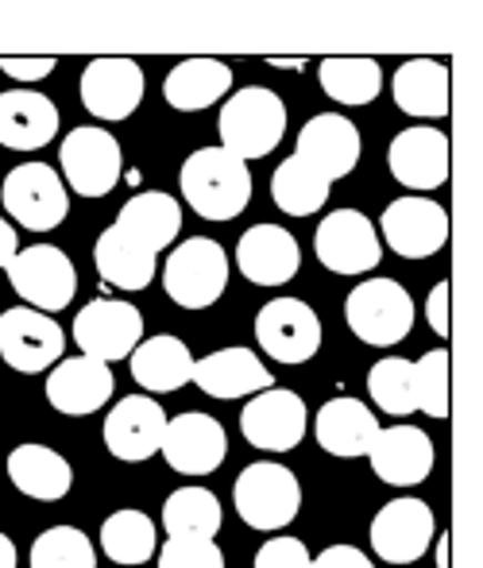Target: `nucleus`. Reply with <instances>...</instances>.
Here are the masks:
<instances>
[{
	"label": "nucleus",
	"instance_id": "obj_37",
	"mask_svg": "<svg viewBox=\"0 0 483 568\" xmlns=\"http://www.w3.org/2000/svg\"><path fill=\"white\" fill-rule=\"evenodd\" d=\"M368 395H372V403L380 406L383 414H394V418L417 414L414 364L399 356H383L380 364H372V372H368Z\"/></svg>",
	"mask_w": 483,
	"mask_h": 568
},
{
	"label": "nucleus",
	"instance_id": "obj_7",
	"mask_svg": "<svg viewBox=\"0 0 483 568\" xmlns=\"http://www.w3.org/2000/svg\"><path fill=\"white\" fill-rule=\"evenodd\" d=\"M8 283L12 291L28 302L39 314H59L70 306V298L78 294V267L70 263V255L54 244H36L16 252V260L8 263Z\"/></svg>",
	"mask_w": 483,
	"mask_h": 568
},
{
	"label": "nucleus",
	"instance_id": "obj_17",
	"mask_svg": "<svg viewBox=\"0 0 483 568\" xmlns=\"http://www.w3.org/2000/svg\"><path fill=\"white\" fill-rule=\"evenodd\" d=\"M386 166H391L394 182L406 190H437L453 174V151H449V135L437 128H406L391 140L386 151Z\"/></svg>",
	"mask_w": 483,
	"mask_h": 568
},
{
	"label": "nucleus",
	"instance_id": "obj_19",
	"mask_svg": "<svg viewBox=\"0 0 483 568\" xmlns=\"http://www.w3.org/2000/svg\"><path fill=\"white\" fill-rule=\"evenodd\" d=\"M360 128L341 113H318L302 124L298 132L294 155L302 163H310L313 171H321L329 182L349 179L360 163Z\"/></svg>",
	"mask_w": 483,
	"mask_h": 568
},
{
	"label": "nucleus",
	"instance_id": "obj_28",
	"mask_svg": "<svg viewBox=\"0 0 483 568\" xmlns=\"http://www.w3.org/2000/svg\"><path fill=\"white\" fill-rule=\"evenodd\" d=\"M8 479L28 499L59 503L74 487V468L67 456L47 449V445H16L8 453Z\"/></svg>",
	"mask_w": 483,
	"mask_h": 568
},
{
	"label": "nucleus",
	"instance_id": "obj_12",
	"mask_svg": "<svg viewBox=\"0 0 483 568\" xmlns=\"http://www.w3.org/2000/svg\"><path fill=\"white\" fill-rule=\"evenodd\" d=\"M140 341H143V314L132 302L97 298L74 317V344L82 348V356L112 364V359L132 356Z\"/></svg>",
	"mask_w": 483,
	"mask_h": 568
},
{
	"label": "nucleus",
	"instance_id": "obj_13",
	"mask_svg": "<svg viewBox=\"0 0 483 568\" xmlns=\"http://www.w3.org/2000/svg\"><path fill=\"white\" fill-rule=\"evenodd\" d=\"M383 240L402 260H430L449 244V213L430 197H399L380 217Z\"/></svg>",
	"mask_w": 483,
	"mask_h": 568
},
{
	"label": "nucleus",
	"instance_id": "obj_22",
	"mask_svg": "<svg viewBox=\"0 0 483 568\" xmlns=\"http://www.w3.org/2000/svg\"><path fill=\"white\" fill-rule=\"evenodd\" d=\"M368 460H372V471L391 487H414V484H425L433 471V442L425 429L417 426H399L391 429H380L368 449Z\"/></svg>",
	"mask_w": 483,
	"mask_h": 568
},
{
	"label": "nucleus",
	"instance_id": "obj_4",
	"mask_svg": "<svg viewBox=\"0 0 483 568\" xmlns=\"http://www.w3.org/2000/svg\"><path fill=\"white\" fill-rule=\"evenodd\" d=\"M344 322L372 348H394L414 329V298L394 278H368L344 302Z\"/></svg>",
	"mask_w": 483,
	"mask_h": 568
},
{
	"label": "nucleus",
	"instance_id": "obj_27",
	"mask_svg": "<svg viewBox=\"0 0 483 568\" xmlns=\"http://www.w3.org/2000/svg\"><path fill=\"white\" fill-rule=\"evenodd\" d=\"M229 90H232L229 62L209 59V54H193V59H182L179 67L167 74V82H163L167 105L179 109V113H201V109L217 105V101H221Z\"/></svg>",
	"mask_w": 483,
	"mask_h": 568
},
{
	"label": "nucleus",
	"instance_id": "obj_11",
	"mask_svg": "<svg viewBox=\"0 0 483 568\" xmlns=\"http://www.w3.org/2000/svg\"><path fill=\"white\" fill-rule=\"evenodd\" d=\"M313 252L333 275H364L380 267L383 244L380 232L360 210H336L313 232Z\"/></svg>",
	"mask_w": 483,
	"mask_h": 568
},
{
	"label": "nucleus",
	"instance_id": "obj_6",
	"mask_svg": "<svg viewBox=\"0 0 483 568\" xmlns=\"http://www.w3.org/2000/svg\"><path fill=\"white\" fill-rule=\"evenodd\" d=\"M0 202H4L8 217L20 229L31 232H51L67 221L70 194L59 171L47 163H20L8 171L4 186H0Z\"/></svg>",
	"mask_w": 483,
	"mask_h": 568
},
{
	"label": "nucleus",
	"instance_id": "obj_24",
	"mask_svg": "<svg viewBox=\"0 0 483 568\" xmlns=\"http://www.w3.org/2000/svg\"><path fill=\"white\" fill-rule=\"evenodd\" d=\"M209 398H252L260 390L275 387V375L268 372L252 348H221L205 359H193V379Z\"/></svg>",
	"mask_w": 483,
	"mask_h": 568
},
{
	"label": "nucleus",
	"instance_id": "obj_25",
	"mask_svg": "<svg viewBox=\"0 0 483 568\" xmlns=\"http://www.w3.org/2000/svg\"><path fill=\"white\" fill-rule=\"evenodd\" d=\"M375 434H380V418L368 410V403L349 395L329 398L318 410V422H313V437H318L321 449L329 456H344V460L368 456Z\"/></svg>",
	"mask_w": 483,
	"mask_h": 568
},
{
	"label": "nucleus",
	"instance_id": "obj_43",
	"mask_svg": "<svg viewBox=\"0 0 483 568\" xmlns=\"http://www.w3.org/2000/svg\"><path fill=\"white\" fill-rule=\"evenodd\" d=\"M310 568H375L372 557L356 546H329L310 561Z\"/></svg>",
	"mask_w": 483,
	"mask_h": 568
},
{
	"label": "nucleus",
	"instance_id": "obj_31",
	"mask_svg": "<svg viewBox=\"0 0 483 568\" xmlns=\"http://www.w3.org/2000/svg\"><path fill=\"white\" fill-rule=\"evenodd\" d=\"M93 267H97V275L109 286H117V291H143V286H151V278H155L159 263H155V252H148L140 240H132L124 229L112 225L97 240Z\"/></svg>",
	"mask_w": 483,
	"mask_h": 568
},
{
	"label": "nucleus",
	"instance_id": "obj_16",
	"mask_svg": "<svg viewBox=\"0 0 483 568\" xmlns=\"http://www.w3.org/2000/svg\"><path fill=\"white\" fill-rule=\"evenodd\" d=\"M433 510L422 499H391L372 518V549L386 565H414L433 541Z\"/></svg>",
	"mask_w": 483,
	"mask_h": 568
},
{
	"label": "nucleus",
	"instance_id": "obj_23",
	"mask_svg": "<svg viewBox=\"0 0 483 568\" xmlns=\"http://www.w3.org/2000/svg\"><path fill=\"white\" fill-rule=\"evenodd\" d=\"M237 267L255 286H286L302 267V247H298L294 232L279 225H255L240 236Z\"/></svg>",
	"mask_w": 483,
	"mask_h": 568
},
{
	"label": "nucleus",
	"instance_id": "obj_32",
	"mask_svg": "<svg viewBox=\"0 0 483 568\" xmlns=\"http://www.w3.org/2000/svg\"><path fill=\"white\" fill-rule=\"evenodd\" d=\"M117 229H124L132 240H140L148 252H163L179 240L182 229V210L171 194H159V190H143V194L128 197L124 210L117 217Z\"/></svg>",
	"mask_w": 483,
	"mask_h": 568
},
{
	"label": "nucleus",
	"instance_id": "obj_45",
	"mask_svg": "<svg viewBox=\"0 0 483 568\" xmlns=\"http://www.w3.org/2000/svg\"><path fill=\"white\" fill-rule=\"evenodd\" d=\"M16 252H20V240H16V229L8 225L4 217H0V267H8V263L16 260Z\"/></svg>",
	"mask_w": 483,
	"mask_h": 568
},
{
	"label": "nucleus",
	"instance_id": "obj_14",
	"mask_svg": "<svg viewBox=\"0 0 483 568\" xmlns=\"http://www.w3.org/2000/svg\"><path fill=\"white\" fill-rule=\"evenodd\" d=\"M255 341L279 364H305L321 348V322L302 298H271L255 317Z\"/></svg>",
	"mask_w": 483,
	"mask_h": 568
},
{
	"label": "nucleus",
	"instance_id": "obj_9",
	"mask_svg": "<svg viewBox=\"0 0 483 568\" xmlns=\"http://www.w3.org/2000/svg\"><path fill=\"white\" fill-rule=\"evenodd\" d=\"M305 429H310V410H305L302 395L286 387H268L260 395L248 398L240 410V434L248 445L268 453H290L302 445Z\"/></svg>",
	"mask_w": 483,
	"mask_h": 568
},
{
	"label": "nucleus",
	"instance_id": "obj_44",
	"mask_svg": "<svg viewBox=\"0 0 483 568\" xmlns=\"http://www.w3.org/2000/svg\"><path fill=\"white\" fill-rule=\"evenodd\" d=\"M449 294H453V286H449V278H441V283L430 291V302H425V314H430V329L437 333L441 341L449 337Z\"/></svg>",
	"mask_w": 483,
	"mask_h": 568
},
{
	"label": "nucleus",
	"instance_id": "obj_8",
	"mask_svg": "<svg viewBox=\"0 0 483 568\" xmlns=\"http://www.w3.org/2000/svg\"><path fill=\"white\" fill-rule=\"evenodd\" d=\"M62 179L78 197H104L117 190L124 174V155H120L117 135L104 128H74L59 148Z\"/></svg>",
	"mask_w": 483,
	"mask_h": 568
},
{
	"label": "nucleus",
	"instance_id": "obj_3",
	"mask_svg": "<svg viewBox=\"0 0 483 568\" xmlns=\"http://www.w3.org/2000/svg\"><path fill=\"white\" fill-rule=\"evenodd\" d=\"M232 503H237V515L252 530L275 534L286 530L298 518V510H302V484H298V476L283 468V464L260 460V464H248L237 476Z\"/></svg>",
	"mask_w": 483,
	"mask_h": 568
},
{
	"label": "nucleus",
	"instance_id": "obj_15",
	"mask_svg": "<svg viewBox=\"0 0 483 568\" xmlns=\"http://www.w3.org/2000/svg\"><path fill=\"white\" fill-rule=\"evenodd\" d=\"M163 460L171 464L179 476H209L224 464L229 456V434L217 418L201 410H187L179 418H167L163 434Z\"/></svg>",
	"mask_w": 483,
	"mask_h": 568
},
{
	"label": "nucleus",
	"instance_id": "obj_30",
	"mask_svg": "<svg viewBox=\"0 0 483 568\" xmlns=\"http://www.w3.org/2000/svg\"><path fill=\"white\" fill-rule=\"evenodd\" d=\"M449 67L437 59H410L399 67L394 74V105L410 116L422 120H441L449 116V101H453V90H449Z\"/></svg>",
	"mask_w": 483,
	"mask_h": 568
},
{
	"label": "nucleus",
	"instance_id": "obj_42",
	"mask_svg": "<svg viewBox=\"0 0 483 568\" xmlns=\"http://www.w3.org/2000/svg\"><path fill=\"white\" fill-rule=\"evenodd\" d=\"M54 67H59V59H51V54H43V59H20V54H4V59H0V70H4L8 78H16V82H43Z\"/></svg>",
	"mask_w": 483,
	"mask_h": 568
},
{
	"label": "nucleus",
	"instance_id": "obj_40",
	"mask_svg": "<svg viewBox=\"0 0 483 568\" xmlns=\"http://www.w3.org/2000/svg\"><path fill=\"white\" fill-rule=\"evenodd\" d=\"M155 561L159 568H224V554L213 538H167Z\"/></svg>",
	"mask_w": 483,
	"mask_h": 568
},
{
	"label": "nucleus",
	"instance_id": "obj_35",
	"mask_svg": "<svg viewBox=\"0 0 483 568\" xmlns=\"http://www.w3.org/2000/svg\"><path fill=\"white\" fill-rule=\"evenodd\" d=\"M101 549L112 565H143L155 557L159 549V530L143 510H117V515L104 518L101 526Z\"/></svg>",
	"mask_w": 483,
	"mask_h": 568
},
{
	"label": "nucleus",
	"instance_id": "obj_46",
	"mask_svg": "<svg viewBox=\"0 0 483 568\" xmlns=\"http://www.w3.org/2000/svg\"><path fill=\"white\" fill-rule=\"evenodd\" d=\"M0 568H16V546L8 534H0Z\"/></svg>",
	"mask_w": 483,
	"mask_h": 568
},
{
	"label": "nucleus",
	"instance_id": "obj_18",
	"mask_svg": "<svg viewBox=\"0 0 483 568\" xmlns=\"http://www.w3.org/2000/svg\"><path fill=\"white\" fill-rule=\"evenodd\" d=\"M167 410L151 395H128L104 418V445L117 460L140 464L163 449Z\"/></svg>",
	"mask_w": 483,
	"mask_h": 568
},
{
	"label": "nucleus",
	"instance_id": "obj_20",
	"mask_svg": "<svg viewBox=\"0 0 483 568\" xmlns=\"http://www.w3.org/2000/svg\"><path fill=\"white\" fill-rule=\"evenodd\" d=\"M143 70L140 62L104 54L93 59L82 74V105L97 120H128L143 101Z\"/></svg>",
	"mask_w": 483,
	"mask_h": 568
},
{
	"label": "nucleus",
	"instance_id": "obj_41",
	"mask_svg": "<svg viewBox=\"0 0 483 568\" xmlns=\"http://www.w3.org/2000/svg\"><path fill=\"white\" fill-rule=\"evenodd\" d=\"M310 549L298 538H268L255 554V568H310Z\"/></svg>",
	"mask_w": 483,
	"mask_h": 568
},
{
	"label": "nucleus",
	"instance_id": "obj_2",
	"mask_svg": "<svg viewBox=\"0 0 483 568\" xmlns=\"http://www.w3.org/2000/svg\"><path fill=\"white\" fill-rule=\"evenodd\" d=\"M217 128H221V148L237 155L240 163H252V159L271 155L283 143L286 105L268 85H248L221 105Z\"/></svg>",
	"mask_w": 483,
	"mask_h": 568
},
{
	"label": "nucleus",
	"instance_id": "obj_38",
	"mask_svg": "<svg viewBox=\"0 0 483 568\" xmlns=\"http://www.w3.org/2000/svg\"><path fill=\"white\" fill-rule=\"evenodd\" d=\"M31 568H97V549L78 526H51L31 546Z\"/></svg>",
	"mask_w": 483,
	"mask_h": 568
},
{
	"label": "nucleus",
	"instance_id": "obj_1",
	"mask_svg": "<svg viewBox=\"0 0 483 568\" xmlns=\"http://www.w3.org/2000/svg\"><path fill=\"white\" fill-rule=\"evenodd\" d=\"M182 197L198 217L232 221L252 202V171L224 148H198L182 163Z\"/></svg>",
	"mask_w": 483,
	"mask_h": 568
},
{
	"label": "nucleus",
	"instance_id": "obj_33",
	"mask_svg": "<svg viewBox=\"0 0 483 568\" xmlns=\"http://www.w3.org/2000/svg\"><path fill=\"white\" fill-rule=\"evenodd\" d=\"M321 90L336 101V105H372L383 90V70L375 59H364V54H329L318 67Z\"/></svg>",
	"mask_w": 483,
	"mask_h": 568
},
{
	"label": "nucleus",
	"instance_id": "obj_34",
	"mask_svg": "<svg viewBox=\"0 0 483 568\" xmlns=\"http://www.w3.org/2000/svg\"><path fill=\"white\" fill-rule=\"evenodd\" d=\"M329 190H333V182L298 155L279 163L275 174H271V197L286 217H313L329 202Z\"/></svg>",
	"mask_w": 483,
	"mask_h": 568
},
{
	"label": "nucleus",
	"instance_id": "obj_39",
	"mask_svg": "<svg viewBox=\"0 0 483 568\" xmlns=\"http://www.w3.org/2000/svg\"><path fill=\"white\" fill-rule=\"evenodd\" d=\"M417 379V414H430V418H449V352L433 348L425 352L414 364Z\"/></svg>",
	"mask_w": 483,
	"mask_h": 568
},
{
	"label": "nucleus",
	"instance_id": "obj_10",
	"mask_svg": "<svg viewBox=\"0 0 483 568\" xmlns=\"http://www.w3.org/2000/svg\"><path fill=\"white\" fill-rule=\"evenodd\" d=\"M62 348H67V333L59 329V322H51V314H39L31 306L0 314V356L12 372H47L62 359Z\"/></svg>",
	"mask_w": 483,
	"mask_h": 568
},
{
	"label": "nucleus",
	"instance_id": "obj_36",
	"mask_svg": "<svg viewBox=\"0 0 483 568\" xmlns=\"http://www.w3.org/2000/svg\"><path fill=\"white\" fill-rule=\"evenodd\" d=\"M167 538H217L221 530V499L209 487H179L163 503Z\"/></svg>",
	"mask_w": 483,
	"mask_h": 568
},
{
	"label": "nucleus",
	"instance_id": "obj_5",
	"mask_svg": "<svg viewBox=\"0 0 483 568\" xmlns=\"http://www.w3.org/2000/svg\"><path fill=\"white\" fill-rule=\"evenodd\" d=\"M163 286L174 306L209 310L229 291V255L209 236L182 240L171 252V260L163 263Z\"/></svg>",
	"mask_w": 483,
	"mask_h": 568
},
{
	"label": "nucleus",
	"instance_id": "obj_29",
	"mask_svg": "<svg viewBox=\"0 0 483 568\" xmlns=\"http://www.w3.org/2000/svg\"><path fill=\"white\" fill-rule=\"evenodd\" d=\"M132 364V379L140 383L148 395H171V390L187 387L193 379V356L190 348L171 333H159L135 344V352L128 356Z\"/></svg>",
	"mask_w": 483,
	"mask_h": 568
},
{
	"label": "nucleus",
	"instance_id": "obj_21",
	"mask_svg": "<svg viewBox=\"0 0 483 568\" xmlns=\"http://www.w3.org/2000/svg\"><path fill=\"white\" fill-rule=\"evenodd\" d=\"M112 387H117V379H112L104 359L70 356L59 359L47 375V403L67 418H85V414H97L109 403Z\"/></svg>",
	"mask_w": 483,
	"mask_h": 568
},
{
	"label": "nucleus",
	"instance_id": "obj_26",
	"mask_svg": "<svg viewBox=\"0 0 483 568\" xmlns=\"http://www.w3.org/2000/svg\"><path fill=\"white\" fill-rule=\"evenodd\" d=\"M59 135V109L36 90L0 93V143L12 151H39Z\"/></svg>",
	"mask_w": 483,
	"mask_h": 568
}]
</instances>
